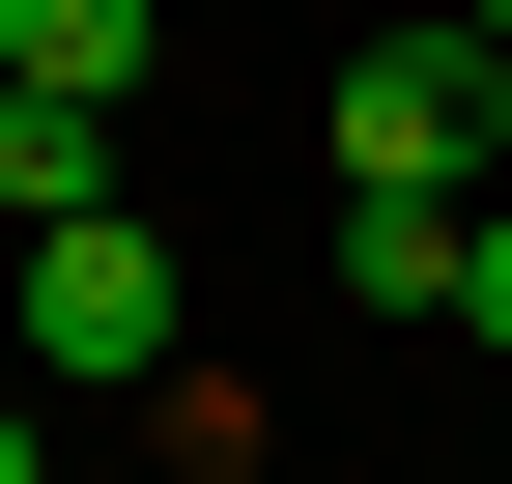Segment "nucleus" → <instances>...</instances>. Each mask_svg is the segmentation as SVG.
<instances>
[{
	"label": "nucleus",
	"mask_w": 512,
	"mask_h": 484,
	"mask_svg": "<svg viewBox=\"0 0 512 484\" xmlns=\"http://www.w3.org/2000/svg\"><path fill=\"white\" fill-rule=\"evenodd\" d=\"M114 200V114L86 86H0V228H86Z\"/></svg>",
	"instance_id": "7ed1b4c3"
},
{
	"label": "nucleus",
	"mask_w": 512,
	"mask_h": 484,
	"mask_svg": "<svg viewBox=\"0 0 512 484\" xmlns=\"http://www.w3.org/2000/svg\"><path fill=\"white\" fill-rule=\"evenodd\" d=\"M484 143H512V57L456 29V0L342 57V200H484Z\"/></svg>",
	"instance_id": "f03ea898"
},
{
	"label": "nucleus",
	"mask_w": 512,
	"mask_h": 484,
	"mask_svg": "<svg viewBox=\"0 0 512 484\" xmlns=\"http://www.w3.org/2000/svg\"><path fill=\"white\" fill-rule=\"evenodd\" d=\"M0 342H29V399H143V371H171V228H143V200L0 228Z\"/></svg>",
	"instance_id": "f257e3e1"
},
{
	"label": "nucleus",
	"mask_w": 512,
	"mask_h": 484,
	"mask_svg": "<svg viewBox=\"0 0 512 484\" xmlns=\"http://www.w3.org/2000/svg\"><path fill=\"white\" fill-rule=\"evenodd\" d=\"M456 29H484V57H512V0H456Z\"/></svg>",
	"instance_id": "0eeeda50"
},
{
	"label": "nucleus",
	"mask_w": 512,
	"mask_h": 484,
	"mask_svg": "<svg viewBox=\"0 0 512 484\" xmlns=\"http://www.w3.org/2000/svg\"><path fill=\"white\" fill-rule=\"evenodd\" d=\"M456 342H484V371H512V228H456Z\"/></svg>",
	"instance_id": "39448f33"
},
{
	"label": "nucleus",
	"mask_w": 512,
	"mask_h": 484,
	"mask_svg": "<svg viewBox=\"0 0 512 484\" xmlns=\"http://www.w3.org/2000/svg\"><path fill=\"white\" fill-rule=\"evenodd\" d=\"M171 484H228V456H171Z\"/></svg>",
	"instance_id": "6e6552de"
},
{
	"label": "nucleus",
	"mask_w": 512,
	"mask_h": 484,
	"mask_svg": "<svg viewBox=\"0 0 512 484\" xmlns=\"http://www.w3.org/2000/svg\"><path fill=\"white\" fill-rule=\"evenodd\" d=\"M0 484H57V428H29V371H0Z\"/></svg>",
	"instance_id": "423d86ee"
},
{
	"label": "nucleus",
	"mask_w": 512,
	"mask_h": 484,
	"mask_svg": "<svg viewBox=\"0 0 512 484\" xmlns=\"http://www.w3.org/2000/svg\"><path fill=\"white\" fill-rule=\"evenodd\" d=\"M0 86H86L114 114V86H143V0H0Z\"/></svg>",
	"instance_id": "20e7f679"
}]
</instances>
